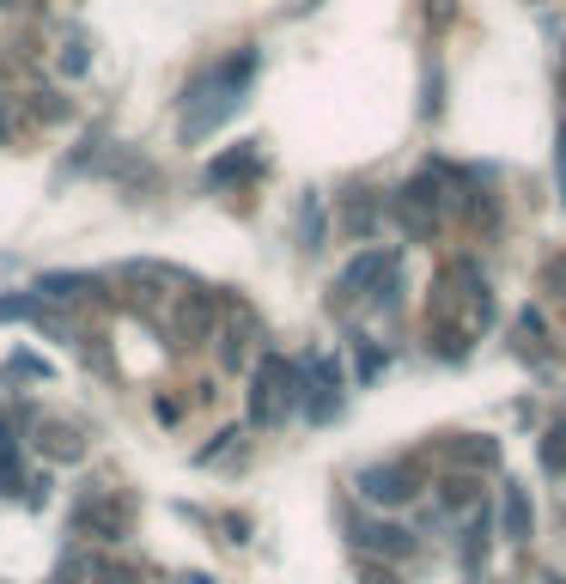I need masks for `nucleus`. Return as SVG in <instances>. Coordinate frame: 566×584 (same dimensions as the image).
Wrapping results in <instances>:
<instances>
[{
	"instance_id": "nucleus-4",
	"label": "nucleus",
	"mask_w": 566,
	"mask_h": 584,
	"mask_svg": "<svg viewBox=\"0 0 566 584\" xmlns=\"http://www.w3.org/2000/svg\"><path fill=\"white\" fill-rule=\"evenodd\" d=\"M250 164H256V153H250V146H243V153H232V159H220V164H213V171H207V183H225V177H243V171H250Z\"/></svg>"
},
{
	"instance_id": "nucleus-2",
	"label": "nucleus",
	"mask_w": 566,
	"mask_h": 584,
	"mask_svg": "<svg viewBox=\"0 0 566 584\" xmlns=\"http://www.w3.org/2000/svg\"><path fill=\"white\" fill-rule=\"evenodd\" d=\"M506 536H511V542H524V536H530V500H524V487H518V481L506 487Z\"/></svg>"
},
{
	"instance_id": "nucleus-6",
	"label": "nucleus",
	"mask_w": 566,
	"mask_h": 584,
	"mask_svg": "<svg viewBox=\"0 0 566 584\" xmlns=\"http://www.w3.org/2000/svg\"><path fill=\"white\" fill-rule=\"evenodd\" d=\"M542 584H561V579H542Z\"/></svg>"
},
{
	"instance_id": "nucleus-3",
	"label": "nucleus",
	"mask_w": 566,
	"mask_h": 584,
	"mask_svg": "<svg viewBox=\"0 0 566 584\" xmlns=\"http://www.w3.org/2000/svg\"><path fill=\"white\" fill-rule=\"evenodd\" d=\"M542 469H548V475H566V421L548 426V439H542Z\"/></svg>"
},
{
	"instance_id": "nucleus-1",
	"label": "nucleus",
	"mask_w": 566,
	"mask_h": 584,
	"mask_svg": "<svg viewBox=\"0 0 566 584\" xmlns=\"http://www.w3.org/2000/svg\"><path fill=\"white\" fill-rule=\"evenodd\" d=\"M360 493L378 500V505H402V500H414V475H408V469H365Z\"/></svg>"
},
{
	"instance_id": "nucleus-5",
	"label": "nucleus",
	"mask_w": 566,
	"mask_h": 584,
	"mask_svg": "<svg viewBox=\"0 0 566 584\" xmlns=\"http://www.w3.org/2000/svg\"><path fill=\"white\" fill-rule=\"evenodd\" d=\"M536 341H542V317H536V311H524V317H518V347L530 353Z\"/></svg>"
}]
</instances>
